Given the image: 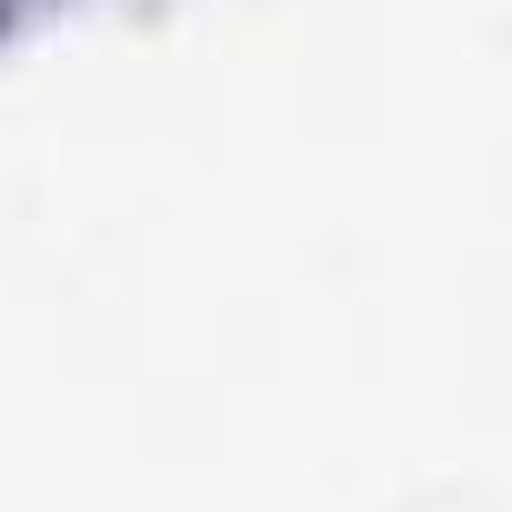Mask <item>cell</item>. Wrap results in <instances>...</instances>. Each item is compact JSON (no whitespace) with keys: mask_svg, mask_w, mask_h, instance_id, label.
<instances>
[{"mask_svg":"<svg viewBox=\"0 0 512 512\" xmlns=\"http://www.w3.org/2000/svg\"><path fill=\"white\" fill-rule=\"evenodd\" d=\"M21 11H41V0H0V21H21Z\"/></svg>","mask_w":512,"mask_h":512,"instance_id":"obj_1","label":"cell"}]
</instances>
